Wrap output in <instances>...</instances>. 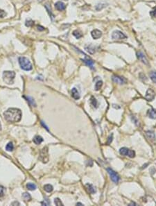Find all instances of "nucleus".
I'll use <instances>...</instances> for the list:
<instances>
[{
    "instance_id": "obj_18",
    "label": "nucleus",
    "mask_w": 156,
    "mask_h": 206,
    "mask_svg": "<svg viewBox=\"0 0 156 206\" xmlns=\"http://www.w3.org/2000/svg\"><path fill=\"white\" fill-rule=\"evenodd\" d=\"M90 105L93 108H98V105H99L98 104V101L94 97H91L90 99Z\"/></svg>"
},
{
    "instance_id": "obj_25",
    "label": "nucleus",
    "mask_w": 156,
    "mask_h": 206,
    "mask_svg": "<svg viewBox=\"0 0 156 206\" xmlns=\"http://www.w3.org/2000/svg\"><path fill=\"white\" fill-rule=\"evenodd\" d=\"M73 35H74V36L76 37V38H77V39H79V38H81L83 36L82 33L80 32L78 30H75V31H73Z\"/></svg>"
},
{
    "instance_id": "obj_9",
    "label": "nucleus",
    "mask_w": 156,
    "mask_h": 206,
    "mask_svg": "<svg viewBox=\"0 0 156 206\" xmlns=\"http://www.w3.org/2000/svg\"><path fill=\"white\" fill-rule=\"evenodd\" d=\"M112 79L113 82H115L116 83H118V84H120V85L126 83V81H126V79L124 78L123 77L116 76V75H113L112 77Z\"/></svg>"
},
{
    "instance_id": "obj_34",
    "label": "nucleus",
    "mask_w": 156,
    "mask_h": 206,
    "mask_svg": "<svg viewBox=\"0 0 156 206\" xmlns=\"http://www.w3.org/2000/svg\"><path fill=\"white\" fill-rule=\"evenodd\" d=\"M6 15V13L4 10H0V18H4Z\"/></svg>"
},
{
    "instance_id": "obj_37",
    "label": "nucleus",
    "mask_w": 156,
    "mask_h": 206,
    "mask_svg": "<svg viewBox=\"0 0 156 206\" xmlns=\"http://www.w3.org/2000/svg\"><path fill=\"white\" fill-rule=\"evenodd\" d=\"M37 30H38V31H44V30H45V28H44L43 26H37Z\"/></svg>"
},
{
    "instance_id": "obj_16",
    "label": "nucleus",
    "mask_w": 156,
    "mask_h": 206,
    "mask_svg": "<svg viewBox=\"0 0 156 206\" xmlns=\"http://www.w3.org/2000/svg\"><path fill=\"white\" fill-rule=\"evenodd\" d=\"M85 49L86 50L87 52H89L90 53H91V54L95 53V52H96V47H95L94 45H85Z\"/></svg>"
},
{
    "instance_id": "obj_41",
    "label": "nucleus",
    "mask_w": 156,
    "mask_h": 206,
    "mask_svg": "<svg viewBox=\"0 0 156 206\" xmlns=\"http://www.w3.org/2000/svg\"><path fill=\"white\" fill-rule=\"evenodd\" d=\"M76 205H77V206H78V205H81V206H83V203H76Z\"/></svg>"
},
{
    "instance_id": "obj_13",
    "label": "nucleus",
    "mask_w": 156,
    "mask_h": 206,
    "mask_svg": "<svg viewBox=\"0 0 156 206\" xmlns=\"http://www.w3.org/2000/svg\"><path fill=\"white\" fill-rule=\"evenodd\" d=\"M66 8L65 4H64L63 2L62 1H57L56 4H55V8L57 10V11H64Z\"/></svg>"
},
{
    "instance_id": "obj_15",
    "label": "nucleus",
    "mask_w": 156,
    "mask_h": 206,
    "mask_svg": "<svg viewBox=\"0 0 156 206\" xmlns=\"http://www.w3.org/2000/svg\"><path fill=\"white\" fill-rule=\"evenodd\" d=\"M85 187H86L87 191L90 193V194H95L96 192V190L95 189V187L92 185L90 183H86L85 185Z\"/></svg>"
},
{
    "instance_id": "obj_22",
    "label": "nucleus",
    "mask_w": 156,
    "mask_h": 206,
    "mask_svg": "<svg viewBox=\"0 0 156 206\" xmlns=\"http://www.w3.org/2000/svg\"><path fill=\"white\" fill-rule=\"evenodd\" d=\"M106 6L107 4H106V3H102V2H101V3H99L98 4H96L95 8H96V11H101V10H102L103 8L106 7Z\"/></svg>"
},
{
    "instance_id": "obj_4",
    "label": "nucleus",
    "mask_w": 156,
    "mask_h": 206,
    "mask_svg": "<svg viewBox=\"0 0 156 206\" xmlns=\"http://www.w3.org/2000/svg\"><path fill=\"white\" fill-rule=\"evenodd\" d=\"M39 160L43 163H47L49 161V149L47 146L43 147L40 151Z\"/></svg>"
},
{
    "instance_id": "obj_12",
    "label": "nucleus",
    "mask_w": 156,
    "mask_h": 206,
    "mask_svg": "<svg viewBox=\"0 0 156 206\" xmlns=\"http://www.w3.org/2000/svg\"><path fill=\"white\" fill-rule=\"evenodd\" d=\"M72 98L75 99V100H78L80 98H81V96H80V93L78 91V90L76 89V88H73L72 89Z\"/></svg>"
},
{
    "instance_id": "obj_38",
    "label": "nucleus",
    "mask_w": 156,
    "mask_h": 206,
    "mask_svg": "<svg viewBox=\"0 0 156 206\" xmlns=\"http://www.w3.org/2000/svg\"><path fill=\"white\" fill-rule=\"evenodd\" d=\"M12 206H20V203L17 202V201H14L11 203Z\"/></svg>"
},
{
    "instance_id": "obj_26",
    "label": "nucleus",
    "mask_w": 156,
    "mask_h": 206,
    "mask_svg": "<svg viewBox=\"0 0 156 206\" xmlns=\"http://www.w3.org/2000/svg\"><path fill=\"white\" fill-rule=\"evenodd\" d=\"M26 188L29 190H35L36 189V185L33 183L29 182V183H27V185H26Z\"/></svg>"
},
{
    "instance_id": "obj_5",
    "label": "nucleus",
    "mask_w": 156,
    "mask_h": 206,
    "mask_svg": "<svg viewBox=\"0 0 156 206\" xmlns=\"http://www.w3.org/2000/svg\"><path fill=\"white\" fill-rule=\"evenodd\" d=\"M119 154L122 155L128 156L129 158H135V152L133 150H131L126 147H122L119 149Z\"/></svg>"
},
{
    "instance_id": "obj_6",
    "label": "nucleus",
    "mask_w": 156,
    "mask_h": 206,
    "mask_svg": "<svg viewBox=\"0 0 156 206\" xmlns=\"http://www.w3.org/2000/svg\"><path fill=\"white\" fill-rule=\"evenodd\" d=\"M112 38L115 40H124L126 39L127 36L120 31H113L112 34Z\"/></svg>"
},
{
    "instance_id": "obj_3",
    "label": "nucleus",
    "mask_w": 156,
    "mask_h": 206,
    "mask_svg": "<svg viewBox=\"0 0 156 206\" xmlns=\"http://www.w3.org/2000/svg\"><path fill=\"white\" fill-rule=\"evenodd\" d=\"M15 77V73L11 71H5L3 73V80L8 85L13 83L14 78Z\"/></svg>"
},
{
    "instance_id": "obj_30",
    "label": "nucleus",
    "mask_w": 156,
    "mask_h": 206,
    "mask_svg": "<svg viewBox=\"0 0 156 206\" xmlns=\"http://www.w3.org/2000/svg\"><path fill=\"white\" fill-rule=\"evenodd\" d=\"M54 203L58 206H63L62 203V201L60 200V198H56L54 199Z\"/></svg>"
},
{
    "instance_id": "obj_19",
    "label": "nucleus",
    "mask_w": 156,
    "mask_h": 206,
    "mask_svg": "<svg viewBox=\"0 0 156 206\" xmlns=\"http://www.w3.org/2000/svg\"><path fill=\"white\" fill-rule=\"evenodd\" d=\"M33 141L36 144L38 145V144H40L42 142H43V138L41 136H40V135H36L33 138Z\"/></svg>"
},
{
    "instance_id": "obj_44",
    "label": "nucleus",
    "mask_w": 156,
    "mask_h": 206,
    "mask_svg": "<svg viewBox=\"0 0 156 206\" xmlns=\"http://www.w3.org/2000/svg\"><path fill=\"white\" fill-rule=\"evenodd\" d=\"M64 1H67V0H64Z\"/></svg>"
},
{
    "instance_id": "obj_17",
    "label": "nucleus",
    "mask_w": 156,
    "mask_h": 206,
    "mask_svg": "<svg viewBox=\"0 0 156 206\" xmlns=\"http://www.w3.org/2000/svg\"><path fill=\"white\" fill-rule=\"evenodd\" d=\"M147 115L149 118L152 119H156V110L155 109L148 110L147 112Z\"/></svg>"
},
{
    "instance_id": "obj_40",
    "label": "nucleus",
    "mask_w": 156,
    "mask_h": 206,
    "mask_svg": "<svg viewBox=\"0 0 156 206\" xmlns=\"http://www.w3.org/2000/svg\"><path fill=\"white\" fill-rule=\"evenodd\" d=\"M132 205H133V206H136V203H135L132 202V203H131L130 204H129V206H132Z\"/></svg>"
},
{
    "instance_id": "obj_24",
    "label": "nucleus",
    "mask_w": 156,
    "mask_h": 206,
    "mask_svg": "<svg viewBox=\"0 0 156 206\" xmlns=\"http://www.w3.org/2000/svg\"><path fill=\"white\" fill-rule=\"evenodd\" d=\"M22 198H23L24 201H30V200L31 199V195H30L29 193L24 192V194H22Z\"/></svg>"
},
{
    "instance_id": "obj_27",
    "label": "nucleus",
    "mask_w": 156,
    "mask_h": 206,
    "mask_svg": "<svg viewBox=\"0 0 156 206\" xmlns=\"http://www.w3.org/2000/svg\"><path fill=\"white\" fill-rule=\"evenodd\" d=\"M13 149H14V146L12 144V142H9L6 146V149L7 151H12Z\"/></svg>"
},
{
    "instance_id": "obj_7",
    "label": "nucleus",
    "mask_w": 156,
    "mask_h": 206,
    "mask_svg": "<svg viewBox=\"0 0 156 206\" xmlns=\"http://www.w3.org/2000/svg\"><path fill=\"white\" fill-rule=\"evenodd\" d=\"M107 171L109 174L111 180L113 182H115V183H118L119 182V180H120V177H119V176L117 172H115L114 170H112L110 168H108L107 169Z\"/></svg>"
},
{
    "instance_id": "obj_32",
    "label": "nucleus",
    "mask_w": 156,
    "mask_h": 206,
    "mask_svg": "<svg viewBox=\"0 0 156 206\" xmlns=\"http://www.w3.org/2000/svg\"><path fill=\"white\" fill-rule=\"evenodd\" d=\"M33 21L31 20H26V26H32L33 25Z\"/></svg>"
},
{
    "instance_id": "obj_29",
    "label": "nucleus",
    "mask_w": 156,
    "mask_h": 206,
    "mask_svg": "<svg viewBox=\"0 0 156 206\" xmlns=\"http://www.w3.org/2000/svg\"><path fill=\"white\" fill-rule=\"evenodd\" d=\"M150 78L155 83H156V72H151L150 73Z\"/></svg>"
},
{
    "instance_id": "obj_20",
    "label": "nucleus",
    "mask_w": 156,
    "mask_h": 206,
    "mask_svg": "<svg viewBox=\"0 0 156 206\" xmlns=\"http://www.w3.org/2000/svg\"><path fill=\"white\" fill-rule=\"evenodd\" d=\"M146 136H147V137H148L149 140H152V141L156 140V135H155V133H154L153 131L148 130V131L146 132Z\"/></svg>"
},
{
    "instance_id": "obj_43",
    "label": "nucleus",
    "mask_w": 156,
    "mask_h": 206,
    "mask_svg": "<svg viewBox=\"0 0 156 206\" xmlns=\"http://www.w3.org/2000/svg\"><path fill=\"white\" fill-rule=\"evenodd\" d=\"M1 130V123H0V131Z\"/></svg>"
},
{
    "instance_id": "obj_1",
    "label": "nucleus",
    "mask_w": 156,
    "mask_h": 206,
    "mask_svg": "<svg viewBox=\"0 0 156 206\" xmlns=\"http://www.w3.org/2000/svg\"><path fill=\"white\" fill-rule=\"evenodd\" d=\"M5 119L8 122H18L22 118V112L17 108H9L4 113Z\"/></svg>"
},
{
    "instance_id": "obj_31",
    "label": "nucleus",
    "mask_w": 156,
    "mask_h": 206,
    "mask_svg": "<svg viewBox=\"0 0 156 206\" xmlns=\"http://www.w3.org/2000/svg\"><path fill=\"white\" fill-rule=\"evenodd\" d=\"M5 187H4L3 186L0 185V196H3L5 193Z\"/></svg>"
},
{
    "instance_id": "obj_36",
    "label": "nucleus",
    "mask_w": 156,
    "mask_h": 206,
    "mask_svg": "<svg viewBox=\"0 0 156 206\" xmlns=\"http://www.w3.org/2000/svg\"><path fill=\"white\" fill-rule=\"evenodd\" d=\"M50 203H50L49 201H48V199H46L43 202L41 203L42 205H44V206H49Z\"/></svg>"
},
{
    "instance_id": "obj_35",
    "label": "nucleus",
    "mask_w": 156,
    "mask_h": 206,
    "mask_svg": "<svg viewBox=\"0 0 156 206\" xmlns=\"http://www.w3.org/2000/svg\"><path fill=\"white\" fill-rule=\"evenodd\" d=\"M112 139H113V135L112 134H111L108 137V142H107V144H110L111 142H112Z\"/></svg>"
},
{
    "instance_id": "obj_42",
    "label": "nucleus",
    "mask_w": 156,
    "mask_h": 206,
    "mask_svg": "<svg viewBox=\"0 0 156 206\" xmlns=\"http://www.w3.org/2000/svg\"><path fill=\"white\" fill-rule=\"evenodd\" d=\"M43 1H44V0H37V1H38V2H40V3H41V2H42Z\"/></svg>"
},
{
    "instance_id": "obj_39",
    "label": "nucleus",
    "mask_w": 156,
    "mask_h": 206,
    "mask_svg": "<svg viewBox=\"0 0 156 206\" xmlns=\"http://www.w3.org/2000/svg\"><path fill=\"white\" fill-rule=\"evenodd\" d=\"M41 123H42V125L44 127H45V129L47 130H49V129H48V128H47V126H46L45 124H44V122H43V121H41Z\"/></svg>"
},
{
    "instance_id": "obj_33",
    "label": "nucleus",
    "mask_w": 156,
    "mask_h": 206,
    "mask_svg": "<svg viewBox=\"0 0 156 206\" xmlns=\"http://www.w3.org/2000/svg\"><path fill=\"white\" fill-rule=\"evenodd\" d=\"M150 15H151V17H156V7L153 11H151L150 12Z\"/></svg>"
},
{
    "instance_id": "obj_11",
    "label": "nucleus",
    "mask_w": 156,
    "mask_h": 206,
    "mask_svg": "<svg viewBox=\"0 0 156 206\" xmlns=\"http://www.w3.org/2000/svg\"><path fill=\"white\" fill-rule=\"evenodd\" d=\"M91 35L92 38L95 40H97L100 38L102 36V32L101 31H99L98 29H94L92 32H91Z\"/></svg>"
},
{
    "instance_id": "obj_28",
    "label": "nucleus",
    "mask_w": 156,
    "mask_h": 206,
    "mask_svg": "<svg viewBox=\"0 0 156 206\" xmlns=\"http://www.w3.org/2000/svg\"><path fill=\"white\" fill-rule=\"evenodd\" d=\"M45 7L46 10L47 11V12H48V13H49V15L51 17H53V14H52V12H51V7H50V6H49V4H46L45 6Z\"/></svg>"
},
{
    "instance_id": "obj_2",
    "label": "nucleus",
    "mask_w": 156,
    "mask_h": 206,
    "mask_svg": "<svg viewBox=\"0 0 156 206\" xmlns=\"http://www.w3.org/2000/svg\"><path fill=\"white\" fill-rule=\"evenodd\" d=\"M19 63H20L21 68L23 70H25V71H30L33 68L31 63L30 62V61L27 58H26L24 56H22L19 58Z\"/></svg>"
},
{
    "instance_id": "obj_10",
    "label": "nucleus",
    "mask_w": 156,
    "mask_h": 206,
    "mask_svg": "<svg viewBox=\"0 0 156 206\" xmlns=\"http://www.w3.org/2000/svg\"><path fill=\"white\" fill-rule=\"evenodd\" d=\"M137 57L139 59V61H141L142 63H144L145 65H148V61L147 58H146L145 55L141 51H139L137 52Z\"/></svg>"
},
{
    "instance_id": "obj_23",
    "label": "nucleus",
    "mask_w": 156,
    "mask_h": 206,
    "mask_svg": "<svg viewBox=\"0 0 156 206\" xmlns=\"http://www.w3.org/2000/svg\"><path fill=\"white\" fill-rule=\"evenodd\" d=\"M44 190H45L47 192L50 193V192H51L53 191V186L51 185H50V184H47V185H45L44 186Z\"/></svg>"
},
{
    "instance_id": "obj_21",
    "label": "nucleus",
    "mask_w": 156,
    "mask_h": 206,
    "mask_svg": "<svg viewBox=\"0 0 156 206\" xmlns=\"http://www.w3.org/2000/svg\"><path fill=\"white\" fill-rule=\"evenodd\" d=\"M102 85H103V81H101V80H99V81H96V83H95V89L96 90V91H98V90H99L101 88Z\"/></svg>"
},
{
    "instance_id": "obj_8",
    "label": "nucleus",
    "mask_w": 156,
    "mask_h": 206,
    "mask_svg": "<svg viewBox=\"0 0 156 206\" xmlns=\"http://www.w3.org/2000/svg\"><path fill=\"white\" fill-rule=\"evenodd\" d=\"M155 97H156V92H154V90L151 88L147 90L145 95V99L148 101H151L155 99Z\"/></svg>"
},
{
    "instance_id": "obj_14",
    "label": "nucleus",
    "mask_w": 156,
    "mask_h": 206,
    "mask_svg": "<svg viewBox=\"0 0 156 206\" xmlns=\"http://www.w3.org/2000/svg\"><path fill=\"white\" fill-rule=\"evenodd\" d=\"M82 61H83L87 66H89L91 69L94 68V67H94V62H93V61H92V59H90V58H88V57L86 55H85V58L84 59H82Z\"/></svg>"
}]
</instances>
